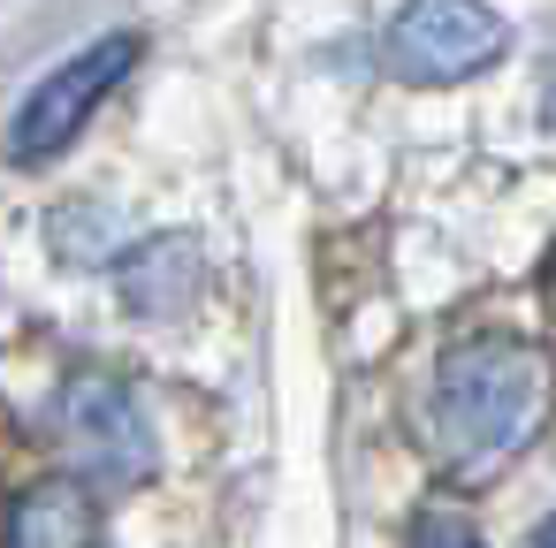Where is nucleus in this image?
Listing matches in <instances>:
<instances>
[{
  "instance_id": "nucleus-2",
  "label": "nucleus",
  "mask_w": 556,
  "mask_h": 548,
  "mask_svg": "<svg viewBox=\"0 0 556 548\" xmlns=\"http://www.w3.org/2000/svg\"><path fill=\"white\" fill-rule=\"evenodd\" d=\"M138 54H146L138 31H100L92 47H77L70 62H54V69L24 92V107L9 115V161H16V168L62 161V153L85 138V123L108 107V92L138 69Z\"/></svg>"
},
{
  "instance_id": "nucleus-8",
  "label": "nucleus",
  "mask_w": 556,
  "mask_h": 548,
  "mask_svg": "<svg viewBox=\"0 0 556 548\" xmlns=\"http://www.w3.org/2000/svg\"><path fill=\"white\" fill-rule=\"evenodd\" d=\"M541 115L556 123V69H548V92H541Z\"/></svg>"
},
{
  "instance_id": "nucleus-3",
  "label": "nucleus",
  "mask_w": 556,
  "mask_h": 548,
  "mask_svg": "<svg viewBox=\"0 0 556 548\" xmlns=\"http://www.w3.org/2000/svg\"><path fill=\"white\" fill-rule=\"evenodd\" d=\"M54 442H62L77 487L85 480L92 487H138V480H153V419H146L138 388L115 381V373H100V366H85V373L62 381V396H54Z\"/></svg>"
},
{
  "instance_id": "nucleus-9",
  "label": "nucleus",
  "mask_w": 556,
  "mask_h": 548,
  "mask_svg": "<svg viewBox=\"0 0 556 548\" xmlns=\"http://www.w3.org/2000/svg\"><path fill=\"white\" fill-rule=\"evenodd\" d=\"M533 548H556V518H548V525H541V540H533Z\"/></svg>"
},
{
  "instance_id": "nucleus-1",
  "label": "nucleus",
  "mask_w": 556,
  "mask_h": 548,
  "mask_svg": "<svg viewBox=\"0 0 556 548\" xmlns=\"http://www.w3.org/2000/svg\"><path fill=\"white\" fill-rule=\"evenodd\" d=\"M548 411V358L518 335H472L434 366V442L457 472H488L533 442Z\"/></svg>"
},
{
  "instance_id": "nucleus-7",
  "label": "nucleus",
  "mask_w": 556,
  "mask_h": 548,
  "mask_svg": "<svg viewBox=\"0 0 556 548\" xmlns=\"http://www.w3.org/2000/svg\"><path fill=\"white\" fill-rule=\"evenodd\" d=\"M404 548H480V533L457 518V510H419L412 518V540Z\"/></svg>"
},
{
  "instance_id": "nucleus-4",
  "label": "nucleus",
  "mask_w": 556,
  "mask_h": 548,
  "mask_svg": "<svg viewBox=\"0 0 556 548\" xmlns=\"http://www.w3.org/2000/svg\"><path fill=\"white\" fill-rule=\"evenodd\" d=\"M510 47V24L488 0H404L389 24V69L404 85H472Z\"/></svg>"
},
{
  "instance_id": "nucleus-5",
  "label": "nucleus",
  "mask_w": 556,
  "mask_h": 548,
  "mask_svg": "<svg viewBox=\"0 0 556 548\" xmlns=\"http://www.w3.org/2000/svg\"><path fill=\"white\" fill-rule=\"evenodd\" d=\"M9 548H100L92 495L77 480H39L9 510Z\"/></svg>"
},
{
  "instance_id": "nucleus-6",
  "label": "nucleus",
  "mask_w": 556,
  "mask_h": 548,
  "mask_svg": "<svg viewBox=\"0 0 556 548\" xmlns=\"http://www.w3.org/2000/svg\"><path fill=\"white\" fill-rule=\"evenodd\" d=\"M123 297L130 313H184L199 297V244L191 237H146L130 259H123Z\"/></svg>"
}]
</instances>
